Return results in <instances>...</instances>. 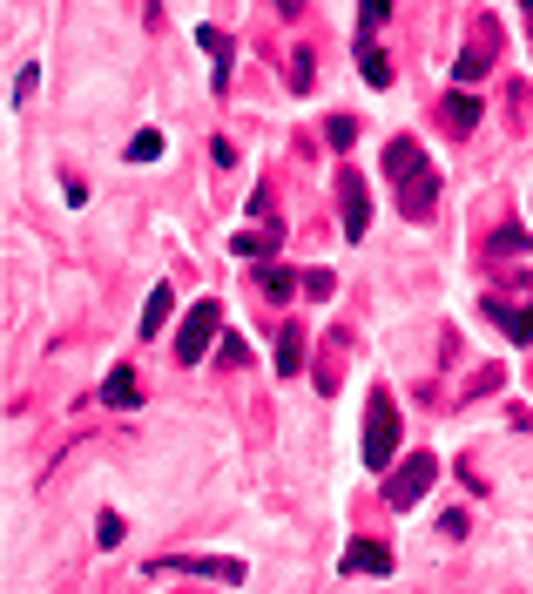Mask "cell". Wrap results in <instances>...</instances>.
Returning <instances> with one entry per match:
<instances>
[{
  "label": "cell",
  "mask_w": 533,
  "mask_h": 594,
  "mask_svg": "<svg viewBox=\"0 0 533 594\" xmlns=\"http://www.w3.org/2000/svg\"><path fill=\"white\" fill-rule=\"evenodd\" d=\"M210 338H223V304L217 298H197V311L183 318V331H175V359L203 365L210 359Z\"/></svg>",
  "instance_id": "cell-1"
},
{
  "label": "cell",
  "mask_w": 533,
  "mask_h": 594,
  "mask_svg": "<svg viewBox=\"0 0 533 594\" xmlns=\"http://www.w3.org/2000/svg\"><path fill=\"white\" fill-rule=\"evenodd\" d=\"M392 453H399V405L379 392V399H372V419H365V466H372V473H385V466H392Z\"/></svg>",
  "instance_id": "cell-2"
},
{
  "label": "cell",
  "mask_w": 533,
  "mask_h": 594,
  "mask_svg": "<svg viewBox=\"0 0 533 594\" xmlns=\"http://www.w3.org/2000/svg\"><path fill=\"white\" fill-rule=\"evenodd\" d=\"M439 480V460L432 453H412V460H399L392 466V480H385V500L392 506H412V500H425V486Z\"/></svg>",
  "instance_id": "cell-3"
},
{
  "label": "cell",
  "mask_w": 533,
  "mask_h": 594,
  "mask_svg": "<svg viewBox=\"0 0 533 594\" xmlns=\"http://www.w3.org/2000/svg\"><path fill=\"white\" fill-rule=\"evenodd\" d=\"M338 203H344V236L359 243V236L372 230V183H365V177H351V169H344V177H338Z\"/></svg>",
  "instance_id": "cell-4"
},
{
  "label": "cell",
  "mask_w": 533,
  "mask_h": 594,
  "mask_svg": "<svg viewBox=\"0 0 533 594\" xmlns=\"http://www.w3.org/2000/svg\"><path fill=\"white\" fill-rule=\"evenodd\" d=\"M480 311L506 324V338H513V345H533V304H506V298H486Z\"/></svg>",
  "instance_id": "cell-5"
},
{
  "label": "cell",
  "mask_w": 533,
  "mask_h": 594,
  "mask_svg": "<svg viewBox=\"0 0 533 594\" xmlns=\"http://www.w3.org/2000/svg\"><path fill=\"white\" fill-rule=\"evenodd\" d=\"M344 574H392V547H379V541H351V547H344Z\"/></svg>",
  "instance_id": "cell-6"
},
{
  "label": "cell",
  "mask_w": 533,
  "mask_h": 594,
  "mask_svg": "<svg viewBox=\"0 0 533 594\" xmlns=\"http://www.w3.org/2000/svg\"><path fill=\"white\" fill-rule=\"evenodd\" d=\"M419 169H425V149L419 142H385V177L392 183H412Z\"/></svg>",
  "instance_id": "cell-7"
},
{
  "label": "cell",
  "mask_w": 533,
  "mask_h": 594,
  "mask_svg": "<svg viewBox=\"0 0 533 594\" xmlns=\"http://www.w3.org/2000/svg\"><path fill=\"white\" fill-rule=\"evenodd\" d=\"M197 41H203V54H210V68H217V89H230V61H237L230 34H223V28H197Z\"/></svg>",
  "instance_id": "cell-8"
},
{
  "label": "cell",
  "mask_w": 533,
  "mask_h": 594,
  "mask_svg": "<svg viewBox=\"0 0 533 594\" xmlns=\"http://www.w3.org/2000/svg\"><path fill=\"white\" fill-rule=\"evenodd\" d=\"M432 190H439V177H432V169H419V177L405 183V197H399V210H405L412 223H419V217H432V203H439Z\"/></svg>",
  "instance_id": "cell-9"
},
{
  "label": "cell",
  "mask_w": 533,
  "mask_h": 594,
  "mask_svg": "<svg viewBox=\"0 0 533 594\" xmlns=\"http://www.w3.org/2000/svg\"><path fill=\"white\" fill-rule=\"evenodd\" d=\"M102 405H122V412H129V405H142V385H135V372H129V365H115V372L102 379Z\"/></svg>",
  "instance_id": "cell-10"
},
{
  "label": "cell",
  "mask_w": 533,
  "mask_h": 594,
  "mask_svg": "<svg viewBox=\"0 0 533 594\" xmlns=\"http://www.w3.org/2000/svg\"><path fill=\"white\" fill-rule=\"evenodd\" d=\"M486 68H493V21H486V34H480V41L460 54V68H453V74H460V81H480Z\"/></svg>",
  "instance_id": "cell-11"
},
{
  "label": "cell",
  "mask_w": 533,
  "mask_h": 594,
  "mask_svg": "<svg viewBox=\"0 0 533 594\" xmlns=\"http://www.w3.org/2000/svg\"><path fill=\"white\" fill-rule=\"evenodd\" d=\"M169 311H175V291H169V284H155V291H149V304H142V338H155V331L169 324Z\"/></svg>",
  "instance_id": "cell-12"
},
{
  "label": "cell",
  "mask_w": 533,
  "mask_h": 594,
  "mask_svg": "<svg viewBox=\"0 0 533 594\" xmlns=\"http://www.w3.org/2000/svg\"><path fill=\"white\" fill-rule=\"evenodd\" d=\"M298 365H304V331H298V324H284V331H278V372L291 379Z\"/></svg>",
  "instance_id": "cell-13"
},
{
  "label": "cell",
  "mask_w": 533,
  "mask_h": 594,
  "mask_svg": "<svg viewBox=\"0 0 533 594\" xmlns=\"http://www.w3.org/2000/svg\"><path fill=\"white\" fill-rule=\"evenodd\" d=\"M175 574H217V581H243V561H162Z\"/></svg>",
  "instance_id": "cell-14"
},
{
  "label": "cell",
  "mask_w": 533,
  "mask_h": 594,
  "mask_svg": "<svg viewBox=\"0 0 533 594\" xmlns=\"http://www.w3.org/2000/svg\"><path fill=\"white\" fill-rule=\"evenodd\" d=\"M359 74L372 81V89H385V81H392V61H385V54H379L372 41H359Z\"/></svg>",
  "instance_id": "cell-15"
},
{
  "label": "cell",
  "mask_w": 533,
  "mask_h": 594,
  "mask_svg": "<svg viewBox=\"0 0 533 594\" xmlns=\"http://www.w3.org/2000/svg\"><path fill=\"white\" fill-rule=\"evenodd\" d=\"M446 129H480V102L460 89V95H446Z\"/></svg>",
  "instance_id": "cell-16"
},
{
  "label": "cell",
  "mask_w": 533,
  "mask_h": 594,
  "mask_svg": "<svg viewBox=\"0 0 533 594\" xmlns=\"http://www.w3.org/2000/svg\"><path fill=\"white\" fill-rule=\"evenodd\" d=\"M324 142H331V149H351V142H359V122H351V115H331V122H324Z\"/></svg>",
  "instance_id": "cell-17"
},
{
  "label": "cell",
  "mask_w": 533,
  "mask_h": 594,
  "mask_svg": "<svg viewBox=\"0 0 533 594\" xmlns=\"http://www.w3.org/2000/svg\"><path fill=\"white\" fill-rule=\"evenodd\" d=\"M155 155H162V135H155V129H142V135L129 142V162H155Z\"/></svg>",
  "instance_id": "cell-18"
},
{
  "label": "cell",
  "mask_w": 533,
  "mask_h": 594,
  "mask_svg": "<svg viewBox=\"0 0 533 594\" xmlns=\"http://www.w3.org/2000/svg\"><path fill=\"white\" fill-rule=\"evenodd\" d=\"M230 250H237V258H271V250H278V243H271V236H250V230H243V236H237Z\"/></svg>",
  "instance_id": "cell-19"
},
{
  "label": "cell",
  "mask_w": 533,
  "mask_h": 594,
  "mask_svg": "<svg viewBox=\"0 0 533 594\" xmlns=\"http://www.w3.org/2000/svg\"><path fill=\"white\" fill-rule=\"evenodd\" d=\"M291 284H298V278H291V271H278V264L263 271V298H291Z\"/></svg>",
  "instance_id": "cell-20"
},
{
  "label": "cell",
  "mask_w": 533,
  "mask_h": 594,
  "mask_svg": "<svg viewBox=\"0 0 533 594\" xmlns=\"http://www.w3.org/2000/svg\"><path fill=\"white\" fill-rule=\"evenodd\" d=\"M291 89H298V95H311V54H304V48L291 54Z\"/></svg>",
  "instance_id": "cell-21"
},
{
  "label": "cell",
  "mask_w": 533,
  "mask_h": 594,
  "mask_svg": "<svg viewBox=\"0 0 533 594\" xmlns=\"http://www.w3.org/2000/svg\"><path fill=\"white\" fill-rule=\"evenodd\" d=\"M493 250H500V258H520L526 236H520V230H500V236H493Z\"/></svg>",
  "instance_id": "cell-22"
},
{
  "label": "cell",
  "mask_w": 533,
  "mask_h": 594,
  "mask_svg": "<svg viewBox=\"0 0 533 594\" xmlns=\"http://www.w3.org/2000/svg\"><path fill=\"white\" fill-rule=\"evenodd\" d=\"M95 541H102V547H115V541H122V521H115V514H102V521H95Z\"/></svg>",
  "instance_id": "cell-23"
},
{
  "label": "cell",
  "mask_w": 533,
  "mask_h": 594,
  "mask_svg": "<svg viewBox=\"0 0 533 594\" xmlns=\"http://www.w3.org/2000/svg\"><path fill=\"white\" fill-rule=\"evenodd\" d=\"M359 14H365V28H379L392 14V0H359Z\"/></svg>",
  "instance_id": "cell-24"
},
{
  "label": "cell",
  "mask_w": 533,
  "mask_h": 594,
  "mask_svg": "<svg viewBox=\"0 0 533 594\" xmlns=\"http://www.w3.org/2000/svg\"><path fill=\"white\" fill-rule=\"evenodd\" d=\"M331 284H338V278H331V271H304V291H311V298H324V291H331Z\"/></svg>",
  "instance_id": "cell-25"
},
{
  "label": "cell",
  "mask_w": 533,
  "mask_h": 594,
  "mask_svg": "<svg viewBox=\"0 0 533 594\" xmlns=\"http://www.w3.org/2000/svg\"><path fill=\"white\" fill-rule=\"evenodd\" d=\"M526 14H533V0H526Z\"/></svg>",
  "instance_id": "cell-26"
}]
</instances>
